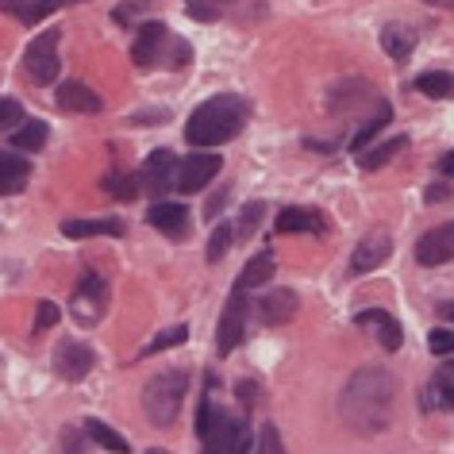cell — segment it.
I'll return each mask as SVG.
<instances>
[{
	"mask_svg": "<svg viewBox=\"0 0 454 454\" xmlns=\"http://www.w3.org/2000/svg\"><path fill=\"white\" fill-rule=\"evenodd\" d=\"M393 396H396L393 373L381 366H366L347 381L343 396H339V416L358 435H378L393 419Z\"/></svg>",
	"mask_w": 454,
	"mask_h": 454,
	"instance_id": "6da1fadb",
	"label": "cell"
},
{
	"mask_svg": "<svg viewBox=\"0 0 454 454\" xmlns=\"http://www.w3.org/2000/svg\"><path fill=\"white\" fill-rule=\"evenodd\" d=\"M247 116H251V100H247V97H239V93H215V97H208L189 116L185 139L192 146H200V151H208V146H223V143H231L235 135L243 131Z\"/></svg>",
	"mask_w": 454,
	"mask_h": 454,
	"instance_id": "7a4b0ae2",
	"label": "cell"
},
{
	"mask_svg": "<svg viewBox=\"0 0 454 454\" xmlns=\"http://www.w3.org/2000/svg\"><path fill=\"white\" fill-rule=\"evenodd\" d=\"M189 393V378L181 370H162L146 381L143 389V412L154 427H169L181 412V401Z\"/></svg>",
	"mask_w": 454,
	"mask_h": 454,
	"instance_id": "3957f363",
	"label": "cell"
},
{
	"mask_svg": "<svg viewBox=\"0 0 454 454\" xmlns=\"http://www.w3.org/2000/svg\"><path fill=\"white\" fill-rule=\"evenodd\" d=\"M59 39H62L59 27L43 31V35L31 39V47L24 51V74L35 85H54V77H59Z\"/></svg>",
	"mask_w": 454,
	"mask_h": 454,
	"instance_id": "277c9868",
	"label": "cell"
},
{
	"mask_svg": "<svg viewBox=\"0 0 454 454\" xmlns=\"http://www.w3.org/2000/svg\"><path fill=\"white\" fill-rule=\"evenodd\" d=\"M220 166H223V158H220V154H212V151L177 158V169H174V185H177V192H200L215 174H220Z\"/></svg>",
	"mask_w": 454,
	"mask_h": 454,
	"instance_id": "5b68a950",
	"label": "cell"
},
{
	"mask_svg": "<svg viewBox=\"0 0 454 454\" xmlns=\"http://www.w3.org/2000/svg\"><path fill=\"white\" fill-rule=\"evenodd\" d=\"M254 439H251V424L247 419H231L223 416L212 427V435L204 439V454H251Z\"/></svg>",
	"mask_w": 454,
	"mask_h": 454,
	"instance_id": "8992f818",
	"label": "cell"
},
{
	"mask_svg": "<svg viewBox=\"0 0 454 454\" xmlns=\"http://www.w3.org/2000/svg\"><path fill=\"white\" fill-rule=\"evenodd\" d=\"M243 335H247V297H243V289H235L223 304L220 332H215V350H220V358L231 355V350L243 343Z\"/></svg>",
	"mask_w": 454,
	"mask_h": 454,
	"instance_id": "52a82bcc",
	"label": "cell"
},
{
	"mask_svg": "<svg viewBox=\"0 0 454 454\" xmlns=\"http://www.w3.org/2000/svg\"><path fill=\"white\" fill-rule=\"evenodd\" d=\"M108 309V286L100 274H82V281H77V293H74V316L77 324H97L100 316H105Z\"/></svg>",
	"mask_w": 454,
	"mask_h": 454,
	"instance_id": "ba28073f",
	"label": "cell"
},
{
	"mask_svg": "<svg viewBox=\"0 0 454 454\" xmlns=\"http://www.w3.org/2000/svg\"><path fill=\"white\" fill-rule=\"evenodd\" d=\"M416 262H419V266L454 262V220H450V223H439V227H431V231L419 235V243H416Z\"/></svg>",
	"mask_w": 454,
	"mask_h": 454,
	"instance_id": "9c48e42d",
	"label": "cell"
},
{
	"mask_svg": "<svg viewBox=\"0 0 454 454\" xmlns=\"http://www.w3.org/2000/svg\"><path fill=\"white\" fill-rule=\"evenodd\" d=\"M93 362H97L93 347L77 343V339H62L59 350H54V370H59V378H66V381H85Z\"/></svg>",
	"mask_w": 454,
	"mask_h": 454,
	"instance_id": "30bf717a",
	"label": "cell"
},
{
	"mask_svg": "<svg viewBox=\"0 0 454 454\" xmlns=\"http://www.w3.org/2000/svg\"><path fill=\"white\" fill-rule=\"evenodd\" d=\"M166 43H169V31H166V24H158V20H151V24H143L139 31H135L131 62L139 66V70H151V66L162 62Z\"/></svg>",
	"mask_w": 454,
	"mask_h": 454,
	"instance_id": "8fae6325",
	"label": "cell"
},
{
	"mask_svg": "<svg viewBox=\"0 0 454 454\" xmlns=\"http://www.w3.org/2000/svg\"><path fill=\"white\" fill-rule=\"evenodd\" d=\"M146 223H154L166 239H189V208L177 200H158L146 208Z\"/></svg>",
	"mask_w": 454,
	"mask_h": 454,
	"instance_id": "7c38bea8",
	"label": "cell"
},
{
	"mask_svg": "<svg viewBox=\"0 0 454 454\" xmlns=\"http://www.w3.org/2000/svg\"><path fill=\"white\" fill-rule=\"evenodd\" d=\"M389 254H393V235H389V231H370L366 239L355 247V258H350V274H370V270H378Z\"/></svg>",
	"mask_w": 454,
	"mask_h": 454,
	"instance_id": "4fadbf2b",
	"label": "cell"
},
{
	"mask_svg": "<svg viewBox=\"0 0 454 454\" xmlns=\"http://www.w3.org/2000/svg\"><path fill=\"white\" fill-rule=\"evenodd\" d=\"M355 324H358V327H370L385 350H401V343H404V327L396 324L385 309H362V312L355 316Z\"/></svg>",
	"mask_w": 454,
	"mask_h": 454,
	"instance_id": "5bb4252c",
	"label": "cell"
},
{
	"mask_svg": "<svg viewBox=\"0 0 454 454\" xmlns=\"http://www.w3.org/2000/svg\"><path fill=\"white\" fill-rule=\"evenodd\" d=\"M174 169H177V158L169 154V151H154L151 158H146V166H143V185L146 192H169V185H174Z\"/></svg>",
	"mask_w": 454,
	"mask_h": 454,
	"instance_id": "9a60e30c",
	"label": "cell"
},
{
	"mask_svg": "<svg viewBox=\"0 0 454 454\" xmlns=\"http://www.w3.org/2000/svg\"><path fill=\"white\" fill-rule=\"evenodd\" d=\"M297 293L293 289H270L262 301H258V312H262V320L266 324H274V327H281V324H289L293 316H297Z\"/></svg>",
	"mask_w": 454,
	"mask_h": 454,
	"instance_id": "2e32d148",
	"label": "cell"
},
{
	"mask_svg": "<svg viewBox=\"0 0 454 454\" xmlns=\"http://www.w3.org/2000/svg\"><path fill=\"white\" fill-rule=\"evenodd\" d=\"M59 105L66 112H85V116H97V112L105 108V100H100L93 89L82 85V82H62L59 85Z\"/></svg>",
	"mask_w": 454,
	"mask_h": 454,
	"instance_id": "e0dca14e",
	"label": "cell"
},
{
	"mask_svg": "<svg viewBox=\"0 0 454 454\" xmlns=\"http://www.w3.org/2000/svg\"><path fill=\"white\" fill-rule=\"evenodd\" d=\"M27 177H31V162H24L20 154L0 151V197H16V192H24Z\"/></svg>",
	"mask_w": 454,
	"mask_h": 454,
	"instance_id": "ac0fdd59",
	"label": "cell"
},
{
	"mask_svg": "<svg viewBox=\"0 0 454 454\" xmlns=\"http://www.w3.org/2000/svg\"><path fill=\"white\" fill-rule=\"evenodd\" d=\"M62 231L70 239H93V235H128V223L116 220V215H105V220H66Z\"/></svg>",
	"mask_w": 454,
	"mask_h": 454,
	"instance_id": "d6986e66",
	"label": "cell"
},
{
	"mask_svg": "<svg viewBox=\"0 0 454 454\" xmlns=\"http://www.w3.org/2000/svg\"><path fill=\"white\" fill-rule=\"evenodd\" d=\"M278 231L281 235H297V231L324 235V215L312 212V208H281L278 212Z\"/></svg>",
	"mask_w": 454,
	"mask_h": 454,
	"instance_id": "ffe728a7",
	"label": "cell"
},
{
	"mask_svg": "<svg viewBox=\"0 0 454 454\" xmlns=\"http://www.w3.org/2000/svg\"><path fill=\"white\" fill-rule=\"evenodd\" d=\"M419 408H447V412H454V378H447V373H435V378L427 381V389H419Z\"/></svg>",
	"mask_w": 454,
	"mask_h": 454,
	"instance_id": "44dd1931",
	"label": "cell"
},
{
	"mask_svg": "<svg viewBox=\"0 0 454 454\" xmlns=\"http://www.w3.org/2000/svg\"><path fill=\"white\" fill-rule=\"evenodd\" d=\"M47 123L43 120H24L20 128H12V146L16 151H24V154H35V151H43L47 146Z\"/></svg>",
	"mask_w": 454,
	"mask_h": 454,
	"instance_id": "7402d4cb",
	"label": "cell"
},
{
	"mask_svg": "<svg viewBox=\"0 0 454 454\" xmlns=\"http://www.w3.org/2000/svg\"><path fill=\"white\" fill-rule=\"evenodd\" d=\"M0 8H4L12 20H20L24 27L31 24H39L43 16H51L54 8H51V0H0Z\"/></svg>",
	"mask_w": 454,
	"mask_h": 454,
	"instance_id": "603a6c76",
	"label": "cell"
},
{
	"mask_svg": "<svg viewBox=\"0 0 454 454\" xmlns=\"http://www.w3.org/2000/svg\"><path fill=\"white\" fill-rule=\"evenodd\" d=\"M381 47H385V54L389 59H396V62H404L408 54H412V47H416V35L408 31L404 24H389L381 31Z\"/></svg>",
	"mask_w": 454,
	"mask_h": 454,
	"instance_id": "cb8c5ba5",
	"label": "cell"
},
{
	"mask_svg": "<svg viewBox=\"0 0 454 454\" xmlns=\"http://www.w3.org/2000/svg\"><path fill=\"white\" fill-rule=\"evenodd\" d=\"M270 281H274V258H270V251H266V254H254L251 262L243 266L239 289H262V286H270Z\"/></svg>",
	"mask_w": 454,
	"mask_h": 454,
	"instance_id": "d4e9b609",
	"label": "cell"
},
{
	"mask_svg": "<svg viewBox=\"0 0 454 454\" xmlns=\"http://www.w3.org/2000/svg\"><path fill=\"white\" fill-rule=\"evenodd\" d=\"M389 123H393V108H389V105H381V108L373 112L370 120H362V123H358L347 146H350V151H362V146H366V143H370V139H373V135H378L381 128H389Z\"/></svg>",
	"mask_w": 454,
	"mask_h": 454,
	"instance_id": "484cf974",
	"label": "cell"
},
{
	"mask_svg": "<svg viewBox=\"0 0 454 454\" xmlns=\"http://www.w3.org/2000/svg\"><path fill=\"white\" fill-rule=\"evenodd\" d=\"M85 435L93 439L97 447L112 450V454H128V450H131V447H128V439H123L116 427H108L105 419H85Z\"/></svg>",
	"mask_w": 454,
	"mask_h": 454,
	"instance_id": "4316f807",
	"label": "cell"
},
{
	"mask_svg": "<svg viewBox=\"0 0 454 454\" xmlns=\"http://www.w3.org/2000/svg\"><path fill=\"white\" fill-rule=\"evenodd\" d=\"M416 89L431 100H447L454 97V74H442V70H431V74H419L416 77Z\"/></svg>",
	"mask_w": 454,
	"mask_h": 454,
	"instance_id": "83f0119b",
	"label": "cell"
},
{
	"mask_svg": "<svg viewBox=\"0 0 454 454\" xmlns=\"http://www.w3.org/2000/svg\"><path fill=\"white\" fill-rule=\"evenodd\" d=\"M262 215H266V204L262 200H251L247 208L239 212V220H235V227H231V235H235V243H247L251 235L258 231V223H262Z\"/></svg>",
	"mask_w": 454,
	"mask_h": 454,
	"instance_id": "f1b7e54d",
	"label": "cell"
},
{
	"mask_svg": "<svg viewBox=\"0 0 454 454\" xmlns=\"http://www.w3.org/2000/svg\"><path fill=\"white\" fill-rule=\"evenodd\" d=\"M404 146H408V139H404V135H393V139L389 143H381L378 146V151H370V154H362V169H366V174H373V169H381L385 162H393V158L396 154H401L404 151Z\"/></svg>",
	"mask_w": 454,
	"mask_h": 454,
	"instance_id": "f546056e",
	"label": "cell"
},
{
	"mask_svg": "<svg viewBox=\"0 0 454 454\" xmlns=\"http://www.w3.org/2000/svg\"><path fill=\"white\" fill-rule=\"evenodd\" d=\"M185 339H189V327H185V324L166 327V332H158V335L151 339V343L143 347V358H146V355H162V350H169V347H181Z\"/></svg>",
	"mask_w": 454,
	"mask_h": 454,
	"instance_id": "4dcf8cb0",
	"label": "cell"
},
{
	"mask_svg": "<svg viewBox=\"0 0 454 454\" xmlns=\"http://www.w3.org/2000/svg\"><path fill=\"white\" fill-rule=\"evenodd\" d=\"M105 192H108V197H120V200H135V197H139V177L116 169V174L105 177Z\"/></svg>",
	"mask_w": 454,
	"mask_h": 454,
	"instance_id": "1f68e13d",
	"label": "cell"
},
{
	"mask_svg": "<svg viewBox=\"0 0 454 454\" xmlns=\"http://www.w3.org/2000/svg\"><path fill=\"white\" fill-rule=\"evenodd\" d=\"M231 243H235L231 223H215V231H212V239H208V251H204V258H208V262H220Z\"/></svg>",
	"mask_w": 454,
	"mask_h": 454,
	"instance_id": "d6a6232c",
	"label": "cell"
},
{
	"mask_svg": "<svg viewBox=\"0 0 454 454\" xmlns=\"http://www.w3.org/2000/svg\"><path fill=\"white\" fill-rule=\"evenodd\" d=\"M220 419H223V412L208 401V393H204V401H200V408H197V439H208L212 427L220 424Z\"/></svg>",
	"mask_w": 454,
	"mask_h": 454,
	"instance_id": "836d02e7",
	"label": "cell"
},
{
	"mask_svg": "<svg viewBox=\"0 0 454 454\" xmlns=\"http://www.w3.org/2000/svg\"><path fill=\"white\" fill-rule=\"evenodd\" d=\"M24 123V105L16 97H0V131H12Z\"/></svg>",
	"mask_w": 454,
	"mask_h": 454,
	"instance_id": "e575fe53",
	"label": "cell"
},
{
	"mask_svg": "<svg viewBox=\"0 0 454 454\" xmlns=\"http://www.w3.org/2000/svg\"><path fill=\"white\" fill-rule=\"evenodd\" d=\"M223 4H231V0H185V8L192 12V20H220V12H223Z\"/></svg>",
	"mask_w": 454,
	"mask_h": 454,
	"instance_id": "d590c367",
	"label": "cell"
},
{
	"mask_svg": "<svg viewBox=\"0 0 454 454\" xmlns=\"http://www.w3.org/2000/svg\"><path fill=\"white\" fill-rule=\"evenodd\" d=\"M254 454H289L286 442H281V431L274 424L262 427V435H258V442H254Z\"/></svg>",
	"mask_w": 454,
	"mask_h": 454,
	"instance_id": "8d00e7d4",
	"label": "cell"
},
{
	"mask_svg": "<svg viewBox=\"0 0 454 454\" xmlns=\"http://www.w3.org/2000/svg\"><path fill=\"white\" fill-rule=\"evenodd\" d=\"M59 304H54V301H43L39 304V309H35V335H43V332H51V327L54 324H59Z\"/></svg>",
	"mask_w": 454,
	"mask_h": 454,
	"instance_id": "74e56055",
	"label": "cell"
},
{
	"mask_svg": "<svg viewBox=\"0 0 454 454\" xmlns=\"http://www.w3.org/2000/svg\"><path fill=\"white\" fill-rule=\"evenodd\" d=\"M427 347H431V355L450 358V355H454V335H450V332H431V335H427Z\"/></svg>",
	"mask_w": 454,
	"mask_h": 454,
	"instance_id": "f35d334b",
	"label": "cell"
},
{
	"mask_svg": "<svg viewBox=\"0 0 454 454\" xmlns=\"http://www.w3.org/2000/svg\"><path fill=\"white\" fill-rule=\"evenodd\" d=\"M450 192H454L450 185H431V189L424 192V200H427V204H442V200H450Z\"/></svg>",
	"mask_w": 454,
	"mask_h": 454,
	"instance_id": "ab89813d",
	"label": "cell"
},
{
	"mask_svg": "<svg viewBox=\"0 0 454 454\" xmlns=\"http://www.w3.org/2000/svg\"><path fill=\"white\" fill-rule=\"evenodd\" d=\"M131 120H135V123H162V120H166V112H135Z\"/></svg>",
	"mask_w": 454,
	"mask_h": 454,
	"instance_id": "60d3db41",
	"label": "cell"
},
{
	"mask_svg": "<svg viewBox=\"0 0 454 454\" xmlns=\"http://www.w3.org/2000/svg\"><path fill=\"white\" fill-rule=\"evenodd\" d=\"M227 192H231V189H220V192H215L212 204H208V208H204V215H215V212H220V204L227 200Z\"/></svg>",
	"mask_w": 454,
	"mask_h": 454,
	"instance_id": "b9f144b4",
	"label": "cell"
},
{
	"mask_svg": "<svg viewBox=\"0 0 454 454\" xmlns=\"http://www.w3.org/2000/svg\"><path fill=\"white\" fill-rule=\"evenodd\" d=\"M439 169H442V174H447V177H454V151H450V154H442Z\"/></svg>",
	"mask_w": 454,
	"mask_h": 454,
	"instance_id": "7bdbcfd3",
	"label": "cell"
},
{
	"mask_svg": "<svg viewBox=\"0 0 454 454\" xmlns=\"http://www.w3.org/2000/svg\"><path fill=\"white\" fill-rule=\"evenodd\" d=\"M439 316H447V320H454V304H439Z\"/></svg>",
	"mask_w": 454,
	"mask_h": 454,
	"instance_id": "ee69618b",
	"label": "cell"
},
{
	"mask_svg": "<svg viewBox=\"0 0 454 454\" xmlns=\"http://www.w3.org/2000/svg\"><path fill=\"white\" fill-rule=\"evenodd\" d=\"M62 4H77V0H51V8H62Z\"/></svg>",
	"mask_w": 454,
	"mask_h": 454,
	"instance_id": "f6af8a7d",
	"label": "cell"
},
{
	"mask_svg": "<svg viewBox=\"0 0 454 454\" xmlns=\"http://www.w3.org/2000/svg\"><path fill=\"white\" fill-rule=\"evenodd\" d=\"M442 373H447V378H454V362H450V366H447V370H442Z\"/></svg>",
	"mask_w": 454,
	"mask_h": 454,
	"instance_id": "bcb514c9",
	"label": "cell"
},
{
	"mask_svg": "<svg viewBox=\"0 0 454 454\" xmlns=\"http://www.w3.org/2000/svg\"><path fill=\"white\" fill-rule=\"evenodd\" d=\"M439 4H447V8H450V12H454V0H439Z\"/></svg>",
	"mask_w": 454,
	"mask_h": 454,
	"instance_id": "7dc6e473",
	"label": "cell"
},
{
	"mask_svg": "<svg viewBox=\"0 0 454 454\" xmlns=\"http://www.w3.org/2000/svg\"><path fill=\"white\" fill-rule=\"evenodd\" d=\"M146 454H166V450H146Z\"/></svg>",
	"mask_w": 454,
	"mask_h": 454,
	"instance_id": "c3c4849f",
	"label": "cell"
},
{
	"mask_svg": "<svg viewBox=\"0 0 454 454\" xmlns=\"http://www.w3.org/2000/svg\"><path fill=\"white\" fill-rule=\"evenodd\" d=\"M427 4H439V0H427Z\"/></svg>",
	"mask_w": 454,
	"mask_h": 454,
	"instance_id": "681fc988",
	"label": "cell"
}]
</instances>
